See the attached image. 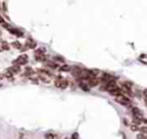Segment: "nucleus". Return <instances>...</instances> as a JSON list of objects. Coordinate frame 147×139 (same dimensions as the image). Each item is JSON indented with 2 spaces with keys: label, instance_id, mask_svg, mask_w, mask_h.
<instances>
[{
  "label": "nucleus",
  "instance_id": "nucleus-1",
  "mask_svg": "<svg viewBox=\"0 0 147 139\" xmlns=\"http://www.w3.org/2000/svg\"><path fill=\"white\" fill-rule=\"evenodd\" d=\"M115 100H116V102H118V103L122 105V106H125V107H132L131 100H130L126 95H124V94H122V95L115 98Z\"/></svg>",
  "mask_w": 147,
  "mask_h": 139
},
{
  "label": "nucleus",
  "instance_id": "nucleus-2",
  "mask_svg": "<svg viewBox=\"0 0 147 139\" xmlns=\"http://www.w3.org/2000/svg\"><path fill=\"white\" fill-rule=\"evenodd\" d=\"M55 86H56V87H60V88H65V87L68 86V80L59 76V77L55 79Z\"/></svg>",
  "mask_w": 147,
  "mask_h": 139
},
{
  "label": "nucleus",
  "instance_id": "nucleus-3",
  "mask_svg": "<svg viewBox=\"0 0 147 139\" xmlns=\"http://www.w3.org/2000/svg\"><path fill=\"white\" fill-rule=\"evenodd\" d=\"M130 110H131V114H132L133 118H142V117H144L142 111H141V110H140L138 107L132 106V107H130Z\"/></svg>",
  "mask_w": 147,
  "mask_h": 139
},
{
  "label": "nucleus",
  "instance_id": "nucleus-4",
  "mask_svg": "<svg viewBox=\"0 0 147 139\" xmlns=\"http://www.w3.org/2000/svg\"><path fill=\"white\" fill-rule=\"evenodd\" d=\"M28 62V56L26 55H21V56H18L17 57V60H15L14 61V63L18 67V65H23V64H25Z\"/></svg>",
  "mask_w": 147,
  "mask_h": 139
},
{
  "label": "nucleus",
  "instance_id": "nucleus-5",
  "mask_svg": "<svg viewBox=\"0 0 147 139\" xmlns=\"http://www.w3.org/2000/svg\"><path fill=\"white\" fill-rule=\"evenodd\" d=\"M99 78L98 77H92V78H90L88 80H87V85L90 86V87H94V86H96L98 84H99Z\"/></svg>",
  "mask_w": 147,
  "mask_h": 139
},
{
  "label": "nucleus",
  "instance_id": "nucleus-6",
  "mask_svg": "<svg viewBox=\"0 0 147 139\" xmlns=\"http://www.w3.org/2000/svg\"><path fill=\"white\" fill-rule=\"evenodd\" d=\"M122 86L124 87V90H126L129 93H131V91H132V83H131V82H127V80H125V82H123Z\"/></svg>",
  "mask_w": 147,
  "mask_h": 139
},
{
  "label": "nucleus",
  "instance_id": "nucleus-7",
  "mask_svg": "<svg viewBox=\"0 0 147 139\" xmlns=\"http://www.w3.org/2000/svg\"><path fill=\"white\" fill-rule=\"evenodd\" d=\"M26 47L28 48H34L36 47V43L32 39H28L26 40Z\"/></svg>",
  "mask_w": 147,
  "mask_h": 139
},
{
  "label": "nucleus",
  "instance_id": "nucleus-8",
  "mask_svg": "<svg viewBox=\"0 0 147 139\" xmlns=\"http://www.w3.org/2000/svg\"><path fill=\"white\" fill-rule=\"evenodd\" d=\"M142 98H144V101H145V105L147 106V88H145L142 91Z\"/></svg>",
  "mask_w": 147,
  "mask_h": 139
},
{
  "label": "nucleus",
  "instance_id": "nucleus-9",
  "mask_svg": "<svg viewBox=\"0 0 147 139\" xmlns=\"http://www.w3.org/2000/svg\"><path fill=\"white\" fill-rule=\"evenodd\" d=\"M137 139H147V132L146 133H138Z\"/></svg>",
  "mask_w": 147,
  "mask_h": 139
},
{
  "label": "nucleus",
  "instance_id": "nucleus-10",
  "mask_svg": "<svg viewBox=\"0 0 147 139\" xmlns=\"http://www.w3.org/2000/svg\"><path fill=\"white\" fill-rule=\"evenodd\" d=\"M1 48L2 49H5V51H9V45L7 44V43H1Z\"/></svg>",
  "mask_w": 147,
  "mask_h": 139
},
{
  "label": "nucleus",
  "instance_id": "nucleus-11",
  "mask_svg": "<svg viewBox=\"0 0 147 139\" xmlns=\"http://www.w3.org/2000/svg\"><path fill=\"white\" fill-rule=\"evenodd\" d=\"M11 45H13L14 47H16L17 49H21V51H22V45H21V44H20L18 41H14V43H13Z\"/></svg>",
  "mask_w": 147,
  "mask_h": 139
},
{
  "label": "nucleus",
  "instance_id": "nucleus-12",
  "mask_svg": "<svg viewBox=\"0 0 147 139\" xmlns=\"http://www.w3.org/2000/svg\"><path fill=\"white\" fill-rule=\"evenodd\" d=\"M79 86H80V88H84L85 91H88V87H86V86H88L86 83H84V82H80L79 83Z\"/></svg>",
  "mask_w": 147,
  "mask_h": 139
},
{
  "label": "nucleus",
  "instance_id": "nucleus-13",
  "mask_svg": "<svg viewBox=\"0 0 147 139\" xmlns=\"http://www.w3.org/2000/svg\"><path fill=\"white\" fill-rule=\"evenodd\" d=\"M60 70H61V71H69V70H70V68H69L68 65H63V67H61V68H60Z\"/></svg>",
  "mask_w": 147,
  "mask_h": 139
},
{
  "label": "nucleus",
  "instance_id": "nucleus-14",
  "mask_svg": "<svg viewBox=\"0 0 147 139\" xmlns=\"http://www.w3.org/2000/svg\"><path fill=\"white\" fill-rule=\"evenodd\" d=\"M46 138L47 139H53V136L52 134H48V136H46Z\"/></svg>",
  "mask_w": 147,
  "mask_h": 139
},
{
  "label": "nucleus",
  "instance_id": "nucleus-15",
  "mask_svg": "<svg viewBox=\"0 0 147 139\" xmlns=\"http://www.w3.org/2000/svg\"><path fill=\"white\" fill-rule=\"evenodd\" d=\"M3 77H5V75H1V74H0V79H1V78H3Z\"/></svg>",
  "mask_w": 147,
  "mask_h": 139
},
{
  "label": "nucleus",
  "instance_id": "nucleus-16",
  "mask_svg": "<svg viewBox=\"0 0 147 139\" xmlns=\"http://www.w3.org/2000/svg\"><path fill=\"white\" fill-rule=\"evenodd\" d=\"M0 51H2V48H1V46H0Z\"/></svg>",
  "mask_w": 147,
  "mask_h": 139
},
{
  "label": "nucleus",
  "instance_id": "nucleus-17",
  "mask_svg": "<svg viewBox=\"0 0 147 139\" xmlns=\"http://www.w3.org/2000/svg\"><path fill=\"white\" fill-rule=\"evenodd\" d=\"M65 139H68V138H65Z\"/></svg>",
  "mask_w": 147,
  "mask_h": 139
}]
</instances>
